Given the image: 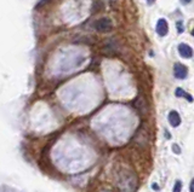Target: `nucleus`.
I'll use <instances>...</instances> for the list:
<instances>
[{"instance_id":"1","label":"nucleus","mask_w":194,"mask_h":192,"mask_svg":"<svg viewBox=\"0 0 194 192\" xmlns=\"http://www.w3.org/2000/svg\"><path fill=\"white\" fill-rule=\"evenodd\" d=\"M95 28H96L98 32H101V33H107V32L112 30L113 24H112V21L109 18L103 17V18H100L96 23H95Z\"/></svg>"},{"instance_id":"2","label":"nucleus","mask_w":194,"mask_h":192,"mask_svg":"<svg viewBox=\"0 0 194 192\" xmlns=\"http://www.w3.org/2000/svg\"><path fill=\"white\" fill-rule=\"evenodd\" d=\"M174 75H175V77L180 79V80L186 79L187 75H188V68L186 65H183V64L176 63L174 65Z\"/></svg>"},{"instance_id":"3","label":"nucleus","mask_w":194,"mask_h":192,"mask_svg":"<svg viewBox=\"0 0 194 192\" xmlns=\"http://www.w3.org/2000/svg\"><path fill=\"white\" fill-rule=\"evenodd\" d=\"M178 53L182 58H192L193 56V48L187 44H180L178 45Z\"/></svg>"},{"instance_id":"4","label":"nucleus","mask_w":194,"mask_h":192,"mask_svg":"<svg viewBox=\"0 0 194 192\" xmlns=\"http://www.w3.org/2000/svg\"><path fill=\"white\" fill-rule=\"evenodd\" d=\"M157 33L160 37H165L169 33V24H167L166 19L160 18L157 22Z\"/></svg>"},{"instance_id":"5","label":"nucleus","mask_w":194,"mask_h":192,"mask_svg":"<svg viewBox=\"0 0 194 192\" xmlns=\"http://www.w3.org/2000/svg\"><path fill=\"white\" fill-rule=\"evenodd\" d=\"M167 120H169V122H170V125L172 127H178L181 125V116H180V114L177 111H175V110L170 111Z\"/></svg>"},{"instance_id":"6","label":"nucleus","mask_w":194,"mask_h":192,"mask_svg":"<svg viewBox=\"0 0 194 192\" xmlns=\"http://www.w3.org/2000/svg\"><path fill=\"white\" fill-rule=\"evenodd\" d=\"M176 97H183V98H187V101H189V103H192L193 101V97L191 96V94H188L187 92H185L182 88H177L176 90Z\"/></svg>"},{"instance_id":"7","label":"nucleus","mask_w":194,"mask_h":192,"mask_svg":"<svg viewBox=\"0 0 194 192\" xmlns=\"http://www.w3.org/2000/svg\"><path fill=\"white\" fill-rule=\"evenodd\" d=\"M181 190H182V181H181V180H177L175 183V186H174L172 192H181Z\"/></svg>"},{"instance_id":"8","label":"nucleus","mask_w":194,"mask_h":192,"mask_svg":"<svg viewBox=\"0 0 194 192\" xmlns=\"http://www.w3.org/2000/svg\"><path fill=\"white\" fill-rule=\"evenodd\" d=\"M172 150H174V152L177 154V155L181 154V149H180V146H178L177 144H172Z\"/></svg>"},{"instance_id":"9","label":"nucleus","mask_w":194,"mask_h":192,"mask_svg":"<svg viewBox=\"0 0 194 192\" xmlns=\"http://www.w3.org/2000/svg\"><path fill=\"white\" fill-rule=\"evenodd\" d=\"M177 29H178V33H180V34L183 33V27H182V22H181V21L177 22Z\"/></svg>"},{"instance_id":"10","label":"nucleus","mask_w":194,"mask_h":192,"mask_svg":"<svg viewBox=\"0 0 194 192\" xmlns=\"http://www.w3.org/2000/svg\"><path fill=\"white\" fill-rule=\"evenodd\" d=\"M189 192H194V179L191 183V186H189Z\"/></svg>"},{"instance_id":"11","label":"nucleus","mask_w":194,"mask_h":192,"mask_svg":"<svg viewBox=\"0 0 194 192\" xmlns=\"http://www.w3.org/2000/svg\"><path fill=\"white\" fill-rule=\"evenodd\" d=\"M152 187H153V190H154V191H159V185H158V184H153V185H152Z\"/></svg>"},{"instance_id":"12","label":"nucleus","mask_w":194,"mask_h":192,"mask_svg":"<svg viewBox=\"0 0 194 192\" xmlns=\"http://www.w3.org/2000/svg\"><path fill=\"white\" fill-rule=\"evenodd\" d=\"M191 1H192V0H181V2H182V4H189Z\"/></svg>"},{"instance_id":"13","label":"nucleus","mask_w":194,"mask_h":192,"mask_svg":"<svg viewBox=\"0 0 194 192\" xmlns=\"http://www.w3.org/2000/svg\"><path fill=\"white\" fill-rule=\"evenodd\" d=\"M154 1H155V0H147V2L149 4V5H152V4L154 2Z\"/></svg>"},{"instance_id":"14","label":"nucleus","mask_w":194,"mask_h":192,"mask_svg":"<svg viewBox=\"0 0 194 192\" xmlns=\"http://www.w3.org/2000/svg\"><path fill=\"white\" fill-rule=\"evenodd\" d=\"M192 35H193V37H194V29H193V30H192Z\"/></svg>"}]
</instances>
